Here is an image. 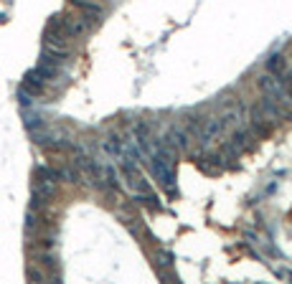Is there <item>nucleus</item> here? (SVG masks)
Wrapping results in <instances>:
<instances>
[{
	"label": "nucleus",
	"instance_id": "f257e3e1",
	"mask_svg": "<svg viewBox=\"0 0 292 284\" xmlns=\"http://www.w3.org/2000/svg\"><path fill=\"white\" fill-rule=\"evenodd\" d=\"M259 89H262V94H264L267 99L277 102L279 107H284V104L289 102V94H287V89H284V84H282V79H277L274 74H264V76L259 79Z\"/></svg>",
	"mask_w": 292,
	"mask_h": 284
},
{
	"label": "nucleus",
	"instance_id": "f03ea898",
	"mask_svg": "<svg viewBox=\"0 0 292 284\" xmlns=\"http://www.w3.org/2000/svg\"><path fill=\"white\" fill-rule=\"evenodd\" d=\"M150 170H153L155 180H158L163 188L173 190L176 175H173V165H171V162H165V160H163V157H158V155H150Z\"/></svg>",
	"mask_w": 292,
	"mask_h": 284
},
{
	"label": "nucleus",
	"instance_id": "7ed1b4c3",
	"mask_svg": "<svg viewBox=\"0 0 292 284\" xmlns=\"http://www.w3.org/2000/svg\"><path fill=\"white\" fill-rule=\"evenodd\" d=\"M224 135V125H221V117H208V119H203L201 122V130H198V142H201V147H206V145H211L216 137H221Z\"/></svg>",
	"mask_w": 292,
	"mask_h": 284
},
{
	"label": "nucleus",
	"instance_id": "20e7f679",
	"mask_svg": "<svg viewBox=\"0 0 292 284\" xmlns=\"http://www.w3.org/2000/svg\"><path fill=\"white\" fill-rule=\"evenodd\" d=\"M165 142H168L173 150H178V152H188L191 150V135L183 127H171L168 135H165Z\"/></svg>",
	"mask_w": 292,
	"mask_h": 284
},
{
	"label": "nucleus",
	"instance_id": "39448f33",
	"mask_svg": "<svg viewBox=\"0 0 292 284\" xmlns=\"http://www.w3.org/2000/svg\"><path fill=\"white\" fill-rule=\"evenodd\" d=\"M196 165H198L203 173L214 175V173L221 170V155H201V157H196Z\"/></svg>",
	"mask_w": 292,
	"mask_h": 284
},
{
	"label": "nucleus",
	"instance_id": "423d86ee",
	"mask_svg": "<svg viewBox=\"0 0 292 284\" xmlns=\"http://www.w3.org/2000/svg\"><path fill=\"white\" fill-rule=\"evenodd\" d=\"M267 66H269V71H272V74H282V71H284V59L277 54V56H272V59H269V64H267Z\"/></svg>",
	"mask_w": 292,
	"mask_h": 284
},
{
	"label": "nucleus",
	"instance_id": "0eeeda50",
	"mask_svg": "<svg viewBox=\"0 0 292 284\" xmlns=\"http://www.w3.org/2000/svg\"><path fill=\"white\" fill-rule=\"evenodd\" d=\"M26 276H28V279H33V281H46V279H49V274H46V271L33 269V266H28V269H26Z\"/></svg>",
	"mask_w": 292,
	"mask_h": 284
},
{
	"label": "nucleus",
	"instance_id": "6e6552de",
	"mask_svg": "<svg viewBox=\"0 0 292 284\" xmlns=\"http://www.w3.org/2000/svg\"><path fill=\"white\" fill-rule=\"evenodd\" d=\"M155 264H158V266H163V269H165V266H171V264H173V254H171V251H160Z\"/></svg>",
	"mask_w": 292,
	"mask_h": 284
},
{
	"label": "nucleus",
	"instance_id": "1a4fd4ad",
	"mask_svg": "<svg viewBox=\"0 0 292 284\" xmlns=\"http://www.w3.org/2000/svg\"><path fill=\"white\" fill-rule=\"evenodd\" d=\"M284 89H287V94H289V99H292V74H289V79H287V84H284Z\"/></svg>",
	"mask_w": 292,
	"mask_h": 284
}]
</instances>
